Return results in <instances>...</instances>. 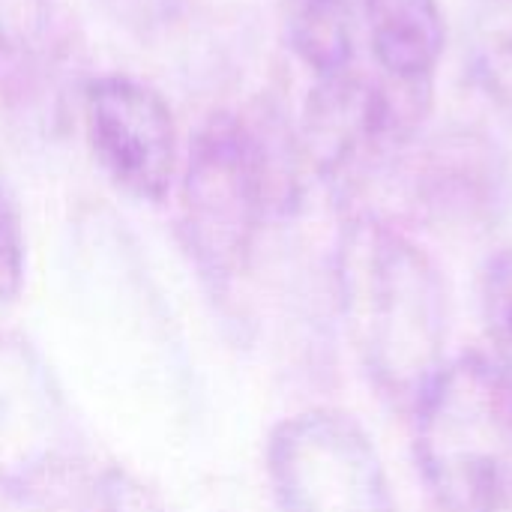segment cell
Segmentation results:
<instances>
[{
	"mask_svg": "<svg viewBox=\"0 0 512 512\" xmlns=\"http://www.w3.org/2000/svg\"><path fill=\"white\" fill-rule=\"evenodd\" d=\"M300 135L279 108L213 111L192 135L180 171V240L213 297H228L252 264L270 219L303 204Z\"/></svg>",
	"mask_w": 512,
	"mask_h": 512,
	"instance_id": "obj_1",
	"label": "cell"
},
{
	"mask_svg": "<svg viewBox=\"0 0 512 512\" xmlns=\"http://www.w3.org/2000/svg\"><path fill=\"white\" fill-rule=\"evenodd\" d=\"M336 294L369 381L414 411L447 363L450 303L438 264L396 225L360 216L336 249Z\"/></svg>",
	"mask_w": 512,
	"mask_h": 512,
	"instance_id": "obj_2",
	"label": "cell"
},
{
	"mask_svg": "<svg viewBox=\"0 0 512 512\" xmlns=\"http://www.w3.org/2000/svg\"><path fill=\"white\" fill-rule=\"evenodd\" d=\"M414 417L417 465L441 510H510L512 381L486 354L444 363Z\"/></svg>",
	"mask_w": 512,
	"mask_h": 512,
	"instance_id": "obj_3",
	"label": "cell"
},
{
	"mask_svg": "<svg viewBox=\"0 0 512 512\" xmlns=\"http://www.w3.org/2000/svg\"><path fill=\"white\" fill-rule=\"evenodd\" d=\"M84 480V435L39 348L0 330V492L45 507Z\"/></svg>",
	"mask_w": 512,
	"mask_h": 512,
	"instance_id": "obj_4",
	"label": "cell"
},
{
	"mask_svg": "<svg viewBox=\"0 0 512 512\" xmlns=\"http://www.w3.org/2000/svg\"><path fill=\"white\" fill-rule=\"evenodd\" d=\"M432 108V81H369L354 69L321 78L306 99L300 147L333 192L351 195L372 168L408 144Z\"/></svg>",
	"mask_w": 512,
	"mask_h": 512,
	"instance_id": "obj_5",
	"label": "cell"
},
{
	"mask_svg": "<svg viewBox=\"0 0 512 512\" xmlns=\"http://www.w3.org/2000/svg\"><path fill=\"white\" fill-rule=\"evenodd\" d=\"M267 477L279 512H399L372 438L336 408L282 420L267 441Z\"/></svg>",
	"mask_w": 512,
	"mask_h": 512,
	"instance_id": "obj_6",
	"label": "cell"
},
{
	"mask_svg": "<svg viewBox=\"0 0 512 512\" xmlns=\"http://www.w3.org/2000/svg\"><path fill=\"white\" fill-rule=\"evenodd\" d=\"M84 135L99 171L132 201L162 204L180 174V138L171 105L132 75L84 84Z\"/></svg>",
	"mask_w": 512,
	"mask_h": 512,
	"instance_id": "obj_7",
	"label": "cell"
},
{
	"mask_svg": "<svg viewBox=\"0 0 512 512\" xmlns=\"http://www.w3.org/2000/svg\"><path fill=\"white\" fill-rule=\"evenodd\" d=\"M507 189L510 168L504 150L474 129L438 135L414 168V198L441 222H486L504 207Z\"/></svg>",
	"mask_w": 512,
	"mask_h": 512,
	"instance_id": "obj_8",
	"label": "cell"
},
{
	"mask_svg": "<svg viewBox=\"0 0 512 512\" xmlns=\"http://www.w3.org/2000/svg\"><path fill=\"white\" fill-rule=\"evenodd\" d=\"M369 39L381 72L393 81L429 84L444 54L438 0H366Z\"/></svg>",
	"mask_w": 512,
	"mask_h": 512,
	"instance_id": "obj_9",
	"label": "cell"
},
{
	"mask_svg": "<svg viewBox=\"0 0 512 512\" xmlns=\"http://www.w3.org/2000/svg\"><path fill=\"white\" fill-rule=\"evenodd\" d=\"M285 39L315 78H336L354 69L357 9L354 0H282Z\"/></svg>",
	"mask_w": 512,
	"mask_h": 512,
	"instance_id": "obj_10",
	"label": "cell"
},
{
	"mask_svg": "<svg viewBox=\"0 0 512 512\" xmlns=\"http://www.w3.org/2000/svg\"><path fill=\"white\" fill-rule=\"evenodd\" d=\"M468 72L486 102L512 126V6L492 3L477 12L468 36Z\"/></svg>",
	"mask_w": 512,
	"mask_h": 512,
	"instance_id": "obj_11",
	"label": "cell"
},
{
	"mask_svg": "<svg viewBox=\"0 0 512 512\" xmlns=\"http://www.w3.org/2000/svg\"><path fill=\"white\" fill-rule=\"evenodd\" d=\"M57 0H0V78H24L54 33Z\"/></svg>",
	"mask_w": 512,
	"mask_h": 512,
	"instance_id": "obj_12",
	"label": "cell"
},
{
	"mask_svg": "<svg viewBox=\"0 0 512 512\" xmlns=\"http://www.w3.org/2000/svg\"><path fill=\"white\" fill-rule=\"evenodd\" d=\"M480 324L486 357L512 381V249H498L480 273Z\"/></svg>",
	"mask_w": 512,
	"mask_h": 512,
	"instance_id": "obj_13",
	"label": "cell"
},
{
	"mask_svg": "<svg viewBox=\"0 0 512 512\" xmlns=\"http://www.w3.org/2000/svg\"><path fill=\"white\" fill-rule=\"evenodd\" d=\"M78 512H168L162 498L120 465L102 468L78 495Z\"/></svg>",
	"mask_w": 512,
	"mask_h": 512,
	"instance_id": "obj_14",
	"label": "cell"
},
{
	"mask_svg": "<svg viewBox=\"0 0 512 512\" xmlns=\"http://www.w3.org/2000/svg\"><path fill=\"white\" fill-rule=\"evenodd\" d=\"M27 279V240L15 198L0 186V303L21 297Z\"/></svg>",
	"mask_w": 512,
	"mask_h": 512,
	"instance_id": "obj_15",
	"label": "cell"
}]
</instances>
